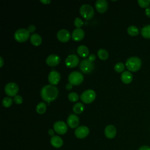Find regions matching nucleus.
<instances>
[{
    "instance_id": "37",
    "label": "nucleus",
    "mask_w": 150,
    "mask_h": 150,
    "mask_svg": "<svg viewBox=\"0 0 150 150\" xmlns=\"http://www.w3.org/2000/svg\"><path fill=\"white\" fill-rule=\"evenodd\" d=\"M138 150H150V147L147 145H143L141 146Z\"/></svg>"
},
{
    "instance_id": "11",
    "label": "nucleus",
    "mask_w": 150,
    "mask_h": 150,
    "mask_svg": "<svg viewBox=\"0 0 150 150\" xmlns=\"http://www.w3.org/2000/svg\"><path fill=\"white\" fill-rule=\"evenodd\" d=\"M79 63V58L76 54H70L68 56L65 60V64L69 67H76Z\"/></svg>"
},
{
    "instance_id": "26",
    "label": "nucleus",
    "mask_w": 150,
    "mask_h": 150,
    "mask_svg": "<svg viewBox=\"0 0 150 150\" xmlns=\"http://www.w3.org/2000/svg\"><path fill=\"white\" fill-rule=\"evenodd\" d=\"M98 56L102 60H106L108 57V53L104 49H100L97 52Z\"/></svg>"
},
{
    "instance_id": "6",
    "label": "nucleus",
    "mask_w": 150,
    "mask_h": 150,
    "mask_svg": "<svg viewBox=\"0 0 150 150\" xmlns=\"http://www.w3.org/2000/svg\"><path fill=\"white\" fill-rule=\"evenodd\" d=\"M83 75L79 71H74L71 72L69 76V83L73 85H79L83 80Z\"/></svg>"
},
{
    "instance_id": "33",
    "label": "nucleus",
    "mask_w": 150,
    "mask_h": 150,
    "mask_svg": "<svg viewBox=\"0 0 150 150\" xmlns=\"http://www.w3.org/2000/svg\"><path fill=\"white\" fill-rule=\"evenodd\" d=\"M13 101H15V103L16 104H20L22 103L23 101V98L20 95H16L14 97V98H13Z\"/></svg>"
},
{
    "instance_id": "27",
    "label": "nucleus",
    "mask_w": 150,
    "mask_h": 150,
    "mask_svg": "<svg viewBox=\"0 0 150 150\" xmlns=\"http://www.w3.org/2000/svg\"><path fill=\"white\" fill-rule=\"evenodd\" d=\"M128 33L131 36H136L139 33V30L137 27L134 25L129 26L127 29Z\"/></svg>"
},
{
    "instance_id": "22",
    "label": "nucleus",
    "mask_w": 150,
    "mask_h": 150,
    "mask_svg": "<svg viewBox=\"0 0 150 150\" xmlns=\"http://www.w3.org/2000/svg\"><path fill=\"white\" fill-rule=\"evenodd\" d=\"M78 54L83 57H86L88 55L89 50L88 47L84 45H80L77 47Z\"/></svg>"
},
{
    "instance_id": "9",
    "label": "nucleus",
    "mask_w": 150,
    "mask_h": 150,
    "mask_svg": "<svg viewBox=\"0 0 150 150\" xmlns=\"http://www.w3.org/2000/svg\"><path fill=\"white\" fill-rule=\"evenodd\" d=\"M54 131L59 134L63 135L67 131V126L66 123L62 121H58L54 122L53 125Z\"/></svg>"
},
{
    "instance_id": "5",
    "label": "nucleus",
    "mask_w": 150,
    "mask_h": 150,
    "mask_svg": "<svg viewBox=\"0 0 150 150\" xmlns=\"http://www.w3.org/2000/svg\"><path fill=\"white\" fill-rule=\"evenodd\" d=\"M96 92L91 89L84 91L80 96L81 100L86 104L92 103L96 98Z\"/></svg>"
},
{
    "instance_id": "2",
    "label": "nucleus",
    "mask_w": 150,
    "mask_h": 150,
    "mask_svg": "<svg viewBox=\"0 0 150 150\" xmlns=\"http://www.w3.org/2000/svg\"><path fill=\"white\" fill-rule=\"evenodd\" d=\"M125 66L129 71H136L138 70L141 66V60L138 57H131L127 60Z\"/></svg>"
},
{
    "instance_id": "12",
    "label": "nucleus",
    "mask_w": 150,
    "mask_h": 150,
    "mask_svg": "<svg viewBox=\"0 0 150 150\" xmlns=\"http://www.w3.org/2000/svg\"><path fill=\"white\" fill-rule=\"evenodd\" d=\"M60 80V73L56 71L52 70L51 71L48 75V80L49 82L53 85L57 84Z\"/></svg>"
},
{
    "instance_id": "32",
    "label": "nucleus",
    "mask_w": 150,
    "mask_h": 150,
    "mask_svg": "<svg viewBox=\"0 0 150 150\" xmlns=\"http://www.w3.org/2000/svg\"><path fill=\"white\" fill-rule=\"evenodd\" d=\"M74 24L77 28H80L83 24V22L80 18H76L74 21Z\"/></svg>"
},
{
    "instance_id": "14",
    "label": "nucleus",
    "mask_w": 150,
    "mask_h": 150,
    "mask_svg": "<svg viewBox=\"0 0 150 150\" xmlns=\"http://www.w3.org/2000/svg\"><path fill=\"white\" fill-rule=\"evenodd\" d=\"M68 125L71 128H75L79 124V118L76 114H70L67 120Z\"/></svg>"
},
{
    "instance_id": "41",
    "label": "nucleus",
    "mask_w": 150,
    "mask_h": 150,
    "mask_svg": "<svg viewBox=\"0 0 150 150\" xmlns=\"http://www.w3.org/2000/svg\"><path fill=\"white\" fill-rule=\"evenodd\" d=\"M0 62H1V65H0V67H2V66H3V63H4V60H3V59L2 57L1 56L0 57Z\"/></svg>"
},
{
    "instance_id": "20",
    "label": "nucleus",
    "mask_w": 150,
    "mask_h": 150,
    "mask_svg": "<svg viewBox=\"0 0 150 150\" xmlns=\"http://www.w3.org/2000/svg\"><path fill=\"white\" fill-rule=\"evenodd\" d=\"M121 79L122 81L125 84H128L132 80V75L128 71H124L122 72L121 76Z\"/></svg>"
},
{
    "instance_id": "38",
    "label": "nucleus",
    "mask_w": 150,
    "mask_h": 150,
    "mask_svg": "<svg viewBox=\"0 0 150 150\" xmlns=\"http://www.w3.org/2000/svg\"><path fill=\"white\" fill-rule=\"evenodd\" d=\"M48 134L50 135V136H54V131H53V129H49V130H48Z\"/></svg>"
},
{
    "instance_id": "8",
    "label": "nucleus",
    "mask_w": 150,
    "mask_h": 150,
    "mask_svg": "<svg viewBox=\"0 0 150 150\" xmlns=\"http://www.w3.org/2000/svg\"><path fill=\"white\" fill-rule=\"evenodd\" d=\"M94 69V64L91 62L88 59H83L80 63V69L84 73H90Z\"/></svg>"
},
{
    "instance_id": "24",
    "label": "nucleus",
    "mask_w": 150,
    "mask_h": 150,
    "mask_svg": "<svg viewBox=\"0 0 150 150\" xmlns=\"http://www.w3.org/2000/svg\"><path fill=\"white\" fill-rule=\"evenodd\" d=\"M46 110V104L44 102L39 103L36 107V111L38 113L42 114L45 112Z\"/></svg>"
},
{
    "instance_id": "16",
    "label": "nucleus",
    "mask_w": 150,
    "mask_h": 150,
    "mask_svg": "<svg viewBox=\"0 0 150 150\" xmlns=\"http://www.w3.org/2000/svg\"><path fill=\"white\" fill-rule=\"evenodd\" d=\"M117 134L115 127L112 125H107L104 129V134L107 138L112 139L115 137Z\"/></svg>"
},
{
    "instance_id": "40",
    "label": "nucleus",
    "mask_w": 150,
    "mask_h": 150,
    "mask_svg": "<svg viewBox=\"0 0 150 150\" xmlns=\"http://www.w3.org/2000/svg\"><path fill=\"white\" fill-rule=\"evenodd\" d=\"M40 2L45 4H47L50 2V0H40Z\"/></svg>"
},
{
    "instance_id": "34",
    "label": "nucleus",
    "mask_w": 150,
    "mask_h": 150,
    "mask_svg": "<svg viewBox=\"0 0 150 150\" xmlns=\"http://www.w3.org/2000/svg\"><path fill=\"white\" fill-rule=\"evenodd\" d=\"M35 29H36V27H35V26L33 25H29V26H28V30H29V32L30 33L33 32L35 30Z\"/></svg>"
},
{
    "instance_id": "21",
    "label": "nucleus",
    "mask_w": 150,
    "mask_h": 150,
    "mask_svg": "<svg viewBox=\"0 0 150 150\" xmlns=\"http://www.w3.org/2000/svg\"><path fill=\"white\" fill-rule=\"evenodd\" d=\"M30 42L35 46H38L42 43V38L38 33H33L30 36Z\"/></svg>"
},
{
    "instance_id": "4",
    "label": "nucleus",
    "mask_w": 150,
    "mask_h": 150,
    "mask_svg": "<svg viewBox=\"0 0 150 150\" xmlns=\"http://www.w3.org/2000/svg\"><path fill=\"white\" fill-rule=\"evenodd\" d=\"M30 35L29 30L25 28H21L16 30L14 33L15 39L19 42H23L28 40Z\"/></svg>"
},
{
    "instance_id": "17",
    "label": "nucleus",
    "mask_w": 150,
    "mask_h": 150,
    "mask_svg": "<svg viewBox=\"0 0 150 150\" xmlns=\"http://www.w3.org/2000/svg\"><path fill=\"white\" fill-rule=\"evenodd\" d=\"M96 8L100 13L104 12L108 8V2L106 0H97L96 2Z\"/></svg>"
},
{
    "instance_id": "13",
    "label": "nucleus",
    "mask_w": 150,
    "mask_h": 150,
    "mask_svg": "<svg viewBox=\"0 0 150 150\" xmlns=\"http://www.w3.org/2000/svg\"><path fill=\"white\" fill-rule=\"evenodd\" d=\"M57 38L60 41L62 42H66L70 38V33L67 30L62 29L58 31L57 33Z\"/></svg>"
},
{
    "instance_id": "31",
    "label": "nucleus",
    "mask_w": 150,
    "mask_h": 150,
    "mask_svg": "<svg viewBox=\"0 0 150 150\" xmlns=\"http://www.w3.org/2000/svg\"><path fill=\"white\" fill-rule=\"evenodd\" d=\"M138 3L139 5L143 8H146L150 4V1L149 0H138Z\"/></svg>"
},
{
    "instance_id": "18",
    "label": "nucleus",
    "mask_w": 150,
    "mask_h": 150,
    "mask_svg": "<svg viewBox=\"0 0 150 150\" xmlns=\"http://www.w3.org/2000/svg\"><path fill=\"white\" fill-rule=\"evenodd\" d=\"M84 36V31L81 28H76L72 32L71 38L75 41L81 40Z\"/></svg>"
},
{
    "instance_id": "15",
    "label": "nucleus",
    "mask_w": 150,
    "mask_h": 150,
    "mask_svg": "<svg viewBox=\"0 0 150 150\" xmlns=\"http://www.w3.org/2000/svg\"><path fill=\"white\" fill-rule=\"evenodd\" d=\"M60 61V57L54 54H50L46 60V62L47 64H48L50 66H55L57 65Z\"/></svg>"
},
{
    "instance_id": "3",
    "label": "nucleus",
    "mask_w": 150,
    "mask_h": 150,
    "mask_svg": "<svg viewBox=\"0 0 150 150\" xmlns=\"http://www.w3.org/2000/svg\"><path fill=\"white\" fill-rule=\"evenodd\" d=\"M80 13L81 15L86 19H90L94 14V9L89 4H83L80 8Z\"/></svg>"
},
{
    "instance_id": "30",
    "label": "nucleus",
    "mask_w": 150,
    "mask_h": 150,
    "mask_svg": "<svg viewBox=\"0 0 150 150\" xmlns=\"http://www.w3.org/2000/svg\"><path fill=\"white\" fill-rule=\"evenodd\" d=\"M125 69V65L121 62L117 63L114 66V69L117 72H121L122 71Z\"/></svg>"
},
{
    "instance_id": "35",
    "label": "nucleus",
    "mask_w": 150,
    "mask_h": 150,
    "mask_svg": "<svg viewBox=\"0 0 150 150\" xmlns=\"http://www.w3.org/2000/svg\"><path fill=\"white\" fill-rule=\"evenodd\" d=\"M96 59V55L94 54H91L88 56V60L89 61H90L91 62H93Z\"/></svg>"
},
{
    "instance_id": "29",
    "label": "nucleus",
    "mask_w": 150,
    "mask_h": 150,
    "mask_svg": "<svg viewBox=\"0 0 150 150\" xmlns=\"http://www.w3.org/2000/svg\"><path fill=\"white\" fill-rule=\"evenodd\" d=\"M69 100L72 102L77 101L79 100V96L78 94L75 92H71L68 95Z\"/></svg>"
},
{
    "instance_id": "19",
    "label": "nucleus",
    "mask_w": 150,
    "mask_h": 150,
    "mask_svg": "<svg viewBox=\"0 0 150 150\" xmlns=\"http://www.w3.org/2000/svg\"><path fill=\"white\" fill-rule=\"evenodd\" d=\"M50 144L54 148H59L63 145V141L60 137L57 135H54L51 138Z\"/></svg>"
},
{
    "instance_id": "39",
    "label": "nucleus",
    "mask_w": 150,
    "mask_h": 150,
    "mask_svg": "<svg viewBox=\"0 0 150 150\" xmlns=\"http://www.w3.org/2000/svg\"><path fill=\"white\" fill-rule=\"evenodd\" d=\"M72 84H71L70 83H68V84H67V85L66 86V88L67 89V90H70V89H71V88H72Z\"/></svg>"
},
{
    "instance_id": "23",
    "label": "nucleus",
    "mask_w": 150,
    "mask_h": 150,
    "mask_svg": "<svg viewBox=\"0 0 150 150\" xmlns=\"http://www.w3.org/2000/svg\"><path fill=\"white\" fill-rule=\"evenodd\" d=\"M84 109V106L83 105V104L81 103H76L73 107V110L74 111V112H75L76 114H80L81 113L83 110Z\"/></svg>"
},
{
    "instance_id": "28",
    "label": "nucleus",
    "mask_w": 150,
    "mask_h": 150,
    "mask_svg": "<svg viewBox=\"0 0 150 150\" xmlns=\"http://www.w3.org/2000/svg\"><path fill=\"white\" fill-rule=\"evenodd\" d=\"M12 101H13V100L11 98L7 97H5L3 98L2 103V105L5 107H9L12 105Z\"/></svg>"
},
{
    "instance_id": "36",
    "label": "nucleus",
    "mask_w": 150,
    "mask_h": 150,
    "mask_svg": "<svg viewBox=\"0 0 150 150\" xmlns=\"http://www.w3.org/2000/svg\"><path fill=\"white\" fill-rule=\"evenodd\" d=\"M145 13L146 16L150 18V7H148L145 10Z\"/></svg>"
},
{
    "instance_id": "1",
    "label": "nucleus",
    "mask_w": 150,
    "mask_h": 150,
    "mask_svg": "<svg viewBox=\"0 0 150 150\" xmlns=\"http://www.w3.org/2000/svg\"><path fill=\"white\" fill-rule=\"evenodd\" d=\"M59 94L57 88L53 85L45 86L40 91L42 98L47 103L53 101L56 98Z\"/></svg>"
},
{
    "instance_id": "10",
    "label": "nucleus",
    "mask_w": 150,
    "mask_h": 150,
    "mask_svg": "<svg viewBox=\"0 0 150 150\" xmlns=\"http://www.w3.org/2000/svg\"><path fill=\"white\" fill-rule=\"evenodd\" d=\"M89 128L86 126H80L78 127L74 131L76 137L80 139L86 138L89 134Z\"/></svg>"
},
{
    "instance_id": "7",
    "label": "nucleus",
    "mask_w": 150,
    "mask_h": 150,
    "mask_svg": "<svg viewBox=\"0 0 150 150\" xmlns=\"http://www.w3.org/2000/svg\"><path fill=\"white\" fill-rule=\"evenodd\" d=\"M5 92L9 96H15L19 91L18 84L13 82L7 83L5 86Z\"/></svg>"
},
{
    "instance_id": "25",
    "label": "nucleus",
    "mask_w": 150,
    "mask_h": 150,
    "mask_svg": "<svg viewBox=\"0 0 150 150\" xmlns=\"http://www.w3.org/2000/svg\"><path fill=\"white\" fill-rule=\"evenodd\" d=\"M141 33L144 38L146 39H150V25H146L142 28Z\"/></svg>"
}]
</instances>
